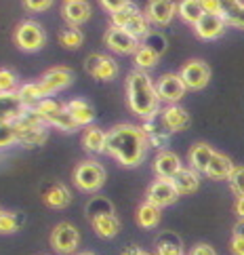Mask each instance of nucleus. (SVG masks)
<instances>
[{
    "mask_svg": "<svg viewBox=\"0 0 244 255\" xmlns=\"http://www.w3.org/2000/svg\"><path fill=\"white\" fill-rule=\"evenodd\" d=\"M148 150H150V141L146 137V133H143L141 125L122 123L107 131L105 154H110L118 165L126 169L139 167L146 160Z\"/></svg>",
    "mask_w": 244,
    "mask_h": 255,
    "instance_id": "1",
    "label": "nucleus"
},
{
    "mask_svg": "<svg viewBox=\"0 0 244 255\" xmlns=\"http://www.w3.org/2000/svg\"><path fill=\"white\" fill-rule=\"evenodd\" d=\"M126 102L135 116L141 121L154 118L160 114V97L156 91V83L143 70H133L126 76Z\"/></svg>",
    "mask_w": 244,
    "mask_h": 255,
    "instance_id": "2",
    "label": "nucleus"
},
{
    "mask_svg": "<svg viewBox=\"0 0 244 255\" xmlns=\"http://www.w3.org/2000/svg\"><path fill=\"white\" fill-rule=\"evenodd\" d=\"M105 179H107V173L101 162H97V160H82L72 171V181L84 194L99 192L105 186Z\"/></svg>",
    "mask_w": 244,
    "mask_h": 255,
    "instance_id": "3",
    "label": "nucleus"
},
{
    "mask_svg": "<svg viewBox=\"0 0 244 255\" xmlns=\"http://www.w3.org/2000/svg\"><path fill=\"white\" fill-rule=\"evenodd\" d=\"M110 19H112V25L126 30V32L133 34L135 38H139V40L152 30V23L148 21L146 13H143L141 8L133 2V0H131V2L126 4V6H122L120 11L112 13Z\"/></svg>",
    "mask_w": 244,
    "mask_h": 255,
    "instance_id": "4",
    "label": "nucleus"
},
{
    "mask_svg": "<svg viewBox=\"0 0 244 255\" xmlns=\"http://www.w3.org/2000/svg\"><path fill=\"white\" fill-rule=\"evenodd\" d=\"M36 110L42 114V118L47 121L49 127H55V129L63 131V133H76L80 127L74 123V118L70 116V112L66 110V106L59 104L57 99L47 97L36 106Z\"/></svg>",
    "mask_w": 244,
    "mask_h": 255,
    "instance_id": "5",
    "label": "nucleus"
},
{
    "mask_svg": "<svg viewBox=\"0 0 244 255\" xmlns=\"http://www.w3.org/2000/svg\"><path fill=\"white\" fill-rule=\"evenodd\" d=\"M15 44L25 53H36L47 44V30L34 19H23L15 28Z\"/></svg>",
    "mask_w": 244,
    "mask_h": 255,
    "instance_id": "6",
    "label": "nucleus"
},
{
    "mask_svg": "<svg viewBox=\"0 0 244 255\" xmlns=\"http://www.w3.org/2000/svg\"><path fill=\"white\" fill-rule=\"evenodd\" d=\"M84 70L91 78L101 80V83H112V80L118 78V74H120L118 61L112 55H105V53H91V55L84 59Z\"/></svg>",
    "mask_w": 244,
    "mask_h": 255,
    "instance_id": "7",
    "label": "nucleus"
},
{
    "mask_svg": "<svg viewBox=\"0 0 244 255\" xmlns=\"http://www.w3.org/2000/svg\"><path fill=\"white\" fill-rule=\"evenodd\" d=\"M179 76L185 83L187 91H202L209 87L211 83V66L202 59H192V61H185L181 70H179Z\"/></svg>",
    "mask_w": 244,
    "mask_h": 255,
    "instance_id": "8",
    "label": "nucleus"
},
{
    "mask_svg": "<svg viewBox=\"0 0 244 255\" xmlns=\"http://www.w3.org/2000/svg\"><path fill=\"white\" fill-rule=\"evenodd\" d=\"M78 245H80V232H78V228L74 224L61 222V224H57L55 228H53V232H51V247H53V251H55V253H59V255H72V253H76Z\"/></svg>",
    "mask_w": 244,
    "mask_h": 255,
    "instance_id": "9",
    "label": "nucleus"
},
{
    "mask_svg": "<svg viewBox=\"0 0 244 255\" xmlns=\"http://www.w3.org/2000/svg\"><path fill=\"white\" fill-rule=\"evenodd\" d=\"M103 42L112 53H116V55H133L141 44L139 38H135L133 34H129L122 28H116V25H110V28L105 30Z\"/></svg>",
    "mask_w": 244,
    "mask_h": 255,
    "instance_id": "10",
    "label": "nucleus"
},
{
    "mask_svg": "<svg viewBox=\"0 0 244 255\" xmlns=\"http://www.w3.org/2000/svg\"><path fill=\"white\" fill-rule=\"evenodd\" d=\"M74 70L68 68V66H53L49 68L44 74L40 76V87L44 89V93H47L49 97L55 95V93H61V91H66L72 83H74Z\"/></svg>",
    "mask_w": 244,
    "mask_h": 255,
    "instance_id": "11",
    "label": "nucleus"
},
{
    "mask_svg": "<svg viewBox=\"0 0 244 255\" xmlns=\"http://www.w3.org/2000/svg\"><path fill=\"white\" fill-rule=\"evenodd\" d=\"M156 91H158L160 102L170 106V104H179V102H181V99L185 97V93H187V87L181 80V76H179V72H177V74L168 72V74H162L158 78Z\"/></svg>",
    "mask_w": 244,
    "mask_h": 255,
    "instance_id": "12",
    "label": "nucleus"
},
{
    "mask_svg": "<svg viewBox=\"0 0 244 255\" xmlns=\"http://www.w3.org/2000/svg\"><path fill=\"white\" fill-rule=\"evenodd\" d=\"M177 198H179V192H177V188L173 186L170 179H160L158 177V179H154L146 190V200L152 205L160 207V209L175 205Z\"/></svg>",
    "mask_w": 244,
    "mask_h": 255,
    "instance_id": "13",
    "label": "nucleus"
},
{
    "mask_svg": "<svg viewBox=\"0 0 244 255\" xmlns=\"http://www.w3.org/2000/svg\"><path fill=\"white\" fill-rule=\"evenodd\" d=\"M143 13H146L148 21L152 25H156V28H164V25H168L170 21L175 19L177 2L175 0H148Z\"/></svg>",
    "mask_w": 244,
    "mask_h": 255,
    "instance_id": "14",
    "label": "nucleus"
},
{
    "mask_svg": "<svg viewBox=\"0 0 244 255\" xmlns=\"http://www.w3.org/2000/svg\"><path fill=\"white\" fill-rule=\"evenodd\" d=\"M225 28H228V21L223 19L219 13H204L200 19L194 23V32L200 40H217L221 38Z\"/></svg>",
    "mask_w": 244,
    "mask_h": 255,
    "instance_id": "15",
    "label": "nucleus"
},
{
    "mask_svg": "<svg viewBox=\"0 0 244 255\" xmlns=\"http://www.w3.org/2000/svg\"><path fill=\"white\" fill-rule=\"evenodd\" d=\"M141 129L146 133V137L150 141V148H156L158 152L160 150H166L168 143H170V133L164 125L160 121V114L154 116V118H146V121L141 123Z\"/></svg>",
    "mask_w": 244,
    "mask_h": 255,
    "instance_id": "16",
    "label": "nucleus"
},
{
    "mask_svg": "<svg viewBox=\"0 0 244 255\" xmlns=\"http://www.w3.org/2000/svg\"><path fill=\"white\" fill-rule=\"evenodd\" d=\"M40 196L44 200V205L51 209H66L72 203V192L66 184L61 181H47L40 188Z\"/></svg>",
    "mask_w": 244,
    "mask_h": 255,
    "instance_id": "17",
    "label": "nucleus"
},
{
    "mask_svg": "<svg viewBox=\"0 0 244 255\" xmlns=\"http://www.w3.org/2000/svg\"><path fill=\"white\" fill-rule=\"evenodd\" d=\"M93 15V8L88 4V0H66L61 6V17L66 25H76L80 28L82 23H86Z\"/></svg>",
    "mask_w": 244,
    "mask_h": 255,
    "instance_id": "18",
    "label": "nucleus"
},
{
    "mask_svg": "<svg viewBox=\"0 0 244 255\" xmlns=\"http://www.w3.org/2000/svg\"><path fill=\"white\" fill-rule=\"evenodd\" d=\"M160 121L170 133H181L189 127V123H192V116H189V112L183 106L170 104L164 110H160Z\"/></svg>",
    "mask_w": 244,
    "mask_h": 255,
    "instance_id": "19",
    "label": "nucleus"
},
{
    "mask_svg": "<svg viewBox=\"0 0 244 255\" xmlns=\"http://www.w3.org/2000/svg\"><path fill=\"white\" fill-rule=\"evenodd\" d=\"M154 173L160 179H173L179 171L183 169V162L179 158V154L170 152V150H160L154 158Z\"/></svg>",
    "mask_w": 244,
    "mask_h": 255,
    "instance_id": "20",
    "label": "nucleus"
},
{
    "mask_svg": "<svg viewBox=\"0 0 244 255\" xmlns=\"http://www.w3.org/2000/svg\"><path fill=\"white\" fill-rule=\"evenodd\" d=\"M66 110L70 112V116L74 118V123L78 127H91L95 123V108L86 102L82 97H76V99H70V102L63 104Z\"/></svg>",
    "mask_w": 244,
    "mask_h": 255,
    "instance_id": "21",
    "label": "nucleus"
},
{
    "mask_svg": "<svg viewBox=\"0 0 244 255\" xmlns=\"http://www.w3.org/2000/svg\"><path fill=\"white\" fill-rule=\"evenodd\" d=\"M154 255H185L181 236L175 232H160L154 241Z\"/></svg>",
    "mask_w": 244,
    "mask_h": 255,
    "instance_id": "22",
    "label": "nucleus"
},
{
    "mask_svg": "<svg viewBox=\"0 0 244 255\" xmlns=\"http://www.w3.org/2000/svg\"><path fill=\"white\" fill-rule=\"evenodd\" d=\"M170 181H173V186L177 188L179 196H189V194L198 192V188H200V173L192 167H183Z\"/></svg>",
    "mask_w": 244,
    "mask_h": 255,
    "instance_id": "23",
    "label": "nucleus"
},
{
    "mask_svg": "<svg viewBox=\"0 0 244 255\" xmlns=\"http://www.w3.org/2000/svg\"><path fill=\"white\" fill-rule=\"evenodd\" d=\"M93 226L95 234L99 239H116L120 232V217L116 213H105V215H99V217H93V220H88Z\"/></svg>",
    "mask_w": 244,
    "mask_h": 255,
    "instance_id": "24",
    "label": "nucleus"
},
{
    "mask_svg": "<svg viewBox=\"0 0 244 255\" xmlns=\"http://www.w3.org/2000/svg\"><path fill=\"white\" fill-rule=\"evenodd\" d=\"M219 15L232 28L244 30V2L242 0H219Z\"/></svg>",
    "mask_w": 244,
    "mask_h": 255,
    "instance_id": "25",
    "label": "nucleus"
},
{
    "mask_svg": "<svg viewBox=\"0 0 244 255\" xmlns=\"http://www.w3.org/2000/svg\"><path fill=\"white\" fill-rule=\"evenodd\" d=\"M107 145V133L101 129V127H86L82 133V148L88 154H103Z\"/></svg>",
    "mask_w": 244,
    "mask_h": 255,
    "instance_id": "26",
    "label": "nucleus"
},
{
    "mask_svg": "<svg viewBox=\"0 0 244 255\" xmlns=\"http://www.w3.org/2000/svg\"><path fill=\"white\" fill-rule=\"evenodd\" d=\"M215 152H217V150H213V145L204 143V141L192 145V150H189V154H187L189 167L196 169L198 173H200V175H204L206 167H209V162H211V158H213Z\"/></svg>",
    "mask_w": 244,
    "mask_h": 255,
    "instance_id": "27",
    "label": "nucleus"
},
{
    "mask_svg": "<svg viewBox=\"0 0 244 255\" xmlns=\"http://www.w3.org/2000/svg\"><path fill=\"white\" fill-rule=\"evenodd\" d=\"M234 162L230 156H225V154L221 152H215L213 154V158L209 162V167H206V173L204 175L209 177V179H215V181H221V179H228L232 175V171H234Z\"/></svg>",
    "mask_w": 244,
    "mask_h": 255,
    "instance_id": "28",
    "label": "nucleus"
},
{
    "mask_svg": "<svg viewBox=\"0 0 244 255\" xmlns=\"http://www.w3.org/2000/svg\"><path fill=\"white\" fill-rule=\"evenodd\" d=\"M162 220V209L148 203V200H143V203L137 207V213H135V222H137L139 228L143 230H154V228H158Z\"/></svg>",
    "mask_w": 244,
    "mask_h": 255,
    "instance_id": "29",
    "label": "nucleus"
},
{
    "mask_svg": "<svg viewBox=\"0 0 244 255\" xmlns=\"http://www.w3.org/2000/svg\"><path fill=\"white\" fill-rule=\"evenodd\" d=\"M23 112V104L17 93H0V123H13Z\"/></svg>",
    "mask_w": 244,
    "mask_h": 255,
    "instance_id": "30",
    "label": "nucleus"
},
{
    "mask_svg": "<svg viewBox=\"0 0 244 255\" xmlns=\"http://www.w3.org/2000/svg\"><path fill=\"white\" fill-rule=\"evenodd\" d=\"M17 97L23 104V108H36L42 99H47L49 95L44 93V89L40 87V83H23L17 91Z\"/></svg>",
    "mask_w": 244,
    "mask_h": 255,
    "instance_id": "31",
    "label": "nucleus"
},
{
    "mask_svg": "<svg viewBox=\"0 0 244 255\" xmlns=\"http://www.w3.org/2000/svg\"><path fill=\"white\" fill-rule=\"evenodd\" d=\"M49 139V125L34 127V129H25L17 133V143L23 148H38Z\"/></svg>",
    "mask_w": 244,
    "mask_h": 255,
    "instance_id": "32",
    "label": "nucleus"
},
{
    "mask_svg": "<svg viewBox=\"0 0 244 255\" xmlns=\"http://www.w3.org/2000/svg\"><path fill=\"white\" fill-rule=\"evenodd\" d=\"M57 38H59L61 47L70 49V51H78L84 44V34L80 28H76V25H66V28H61Z\"/></svg>",
    "mask_w": 244,
    "mask_h": 255,
    "instance_id": "33",
    "label": "nucleus"
},
{
    "mask_svg": "<svg viewBox=\"0 0 244 255\" xmlns=\"http://www.w3.org/2000/svg\"><path fill=\"white\" fill-rule=\"evenodd\" d=\"M177 15L181 17V21L194 25L204 15V8L200 4V0H179L177 2Z\"/></svg>",
    "mask_w": 244,
    "mask_h": 255,
    "instance_id": "34",
    "label": "nucleus"
},
{
    "mask_svg": "<svg viewBox=\"0 0 244 255\" xmlns=\"http://www.w3.org/2000/svg\"><path fill=\"white\" fill-rule=\"evenodd\" d=\"M160 55L154 53L152 49H148L146 44H139V49L133 53V63H135V70H143V72H150L158 66Z\"/></svg>",
    "mask_w": 244,
    "mask_h": 255,
    "instance_id": "35",
    "label": "nucleus"
},
{
    "mask_svg": "<svg viewBox=\"0 0 244 255\" xmlns=\"http://www.w3.org/2000/svg\"><path fill=\"white\" fill-rule=\"evenodd\" d=\"M25 224V213L21 211H2L0 213V234H15Z\"/></svg>",
    "mask_w": 244,
    "mask_h": 255,
    "instance_id": "36",
    "label": "nucleus"
},
{
    "mask_svg": "<svg viewBox=\"0 0 244 255\" xmlns=\"http://www.w3.org/2000/svg\"><path fill=\"white\" fill-rule=\"evenodd\" d=\"M84 211H86V220H93V217L105 215V213H116L112 200H107V198H103V196H93V198L86 203Z\"/></svg>",
    "mask_w": 244,
    "mask_h": 255,
    "instance_id": "37",
    "label": "nucleus"
},
{
    "mask_svg": "<svg viewBox=\"0 0 244 255\" xmlns=\"http://www.w3.org/2000/svg\"><path fill=\"white\" fill-rule=\"evenodd\" d=\"M141 44H146L148 49H152L154 53H158L160 57L164 55L166 49H168V40H166V36L162 34V32H158V30H150V32L141 38Z\"/></svg>",
    "mask_w": 244,
    "mask_h": 255,
    "instance_id": "38",
    "label": "nucleus"
},
{
    "mask_svg": "<svg viewBox=\"0 0 244 255\" xmlns=\"http://www.w3.org/2000/svg\"><path fill=\"white\" fill-rule=\"evenodd\" d=\"M19 91V76L11 68H0V93H17Z\"/></svg>",
    "mask_w": 244,
    "mask_h": 255,
    "instance_id": "39",
    "label": "nucleus"
},
{
    "mask_svg": "<svg viewBox=\"0 0 244 255\" xmlns=\"http://www.w3.org/2000/svg\"><path fill=\"white\" fill-rule=\"evenodd\" d=\"M228 184H230V190L234 194H236V198L244 196V165H236L232 171V175L228 177Z\"/></svg>",
    "mask_w": 244,
    "mask_h": 255,
    "instance_id": "40",
    "label": "nucleus"
},
{
    "mask_svg": "<svg viewBox=\"0 0 244 255\" xmlns=\"http://www.w3.org/2000/svg\"><path fill=\"white\" fill-rule=\"evenodd\" d=\"M17 143V129L13 123H0V148Z\"/></svg>",
    "mask_w": 244,
    "mask_h": 255,
    "instance_id": "41",
    "label": "nucleus"
},
{
    "mask_svg": "<svg viewBox=\"0 0 244 255\" xmlns=\"http://www.w3.org/2000/svg\"><path fill=\"white\" fill-rule=\"evenodd\" d=\"M21 2L32 13H44V11H49V8L53 6L55 0H21Z\"/></svg>",
    "mask_w": 244,
    "mask_h": 255,
    "instance_id": "42",
    "label": "nucleus"
},
{
    "mask_svg": "<svg viewBox=\"0 0 244 255\" xmlns=\"http://www.w3.org/2000/svg\"><path fill=\"white\" fill-rule=\"evenodd\" d=\"M129 2H131V0H99V4H101L110 15L116 13V11H120V8L126 6Z\"/></svg>",
    "mask_w": 244,
    "mask_h": 255,
    "instance_id": "43",
    "label": "nucleus"
},
{
    "mask_svg": "<svg viewBox=\"0 0 244 255\" xmlns=\"http://www.w3.org/2000/svg\"><path fill=\"white\" fill-rule=\"evenodd\" d=\"M230 251H232V255H244V239L242 236H232Z\"/></svg>",
    "mask_w": 244,
    "mask_h": 255,
    "instance_id": "44",
    "label": "nucleus"
},
{
    "mask_svg": "<svg viewBox=\"0 0 244 255\" xmlns=\"http://www.w3.org/2000/svg\"><path fill=\"white\" fill-rule=\"evenodd\" d=\"M189 255H217V251L211 247V245L200 243V245H196V247L192 249V253H189Z\"/></svg>",
    "mask_w": 244,
    "mask_h": 255,
    "instance_id": "45",
    "label": "nucleus"
},
{
    "mask_svg": "<svg viewBox=\"0 0 244 255\" xmlns=\"http://www.w3.org/2000/svg\"><path fill=\"white\" fill-rule=\"evenodd\" d=\"M120 255H154V253H150V251H146V249L137 247V245H129V247H124V249L120 251Z\"/></svg>",
    "mask_w": 244,
    "mask_h": 255,
    "instance_id": "46",
    "label": "nucleus"
},
{
    "mask_svg": "<svg viewBox=\"0 0 244 255\" xmlns=\"http://www.w3.org/2000/svg\"><path fill=\"white\" fill-rule=\"evenodd\" d=\"M204 13H219V0H200Z\"/></svg>",
    "mask_w": 244,
    "mask_h": 255,
    "instance_id": "47",
    "label": "nucleus"
},
{
    "mask_svg": "<svg viewBox=\"0 0 244 255\" xmlns=\"http://www.w3.org/2000/svg\"><path fill=\"white\" fill-rule=\"evenodd\" d=\"M234 213L238 215V220H244V196L236 198V203H234Z\"/></svg>",
    "mask_w": 244,
    "mask_h": 255,
    "instance_id": "48",
    "label": "nucleus"
},
{
    "mask_svg": "<svg viewBox=\"0 0 244 255\" xmlns=\"http://www.w3.org/2000/svg\"><path fill=\"white\" fill-rule=\"evenodd\" d=\"M232 236H242V239H244V220H238L236 224H234Z\"/></svg>",
    "mask_w": 244,
    "mask_h": 255,
    "instance_id": "49",
    "label": "nucleus"
},
{
    "mask_svg": "<svg viewBox=\"0 0 244 255\" xmlns=\"http://www.w3.org/2000/svg\"><path fill=\"white\" fill-rule=\"evenodd\" d=\"M78 255H95L93 251H82V253H78Z\"/></svg>",
    "mask_w": 244,
    "mask_h": 255,
    "instance_id": "50",
    "label": "nucleus"
},
{
    "mask_svg": "<svg viewBox=\"0 0 244 255\" xmlns=\"http://www.w3.org/2000/svg\"><path fill=\"white\" fill-rule=\"evenodd\" d=\"M0 213H2V209H0Z\"/></svg>",
    "mask_w": 244,
    "mask_h": 255,
    "instance_id": "51",
    "label": "nucleus"
},
{
    "mask_svg": "<svg viewBox=\"0 0 244 255\" xmlns=\"http://www.w3.org/2000/svg\"><path fill=\"white\" fill-rule=\"evenodd\" d=\"M63 2H66V0H63Z\"/></svg>",
    "mask_w": 244,
    "mask_h": 255,
    "instance_id": "52",
    "label": "nucleus"
}]
</instances>
